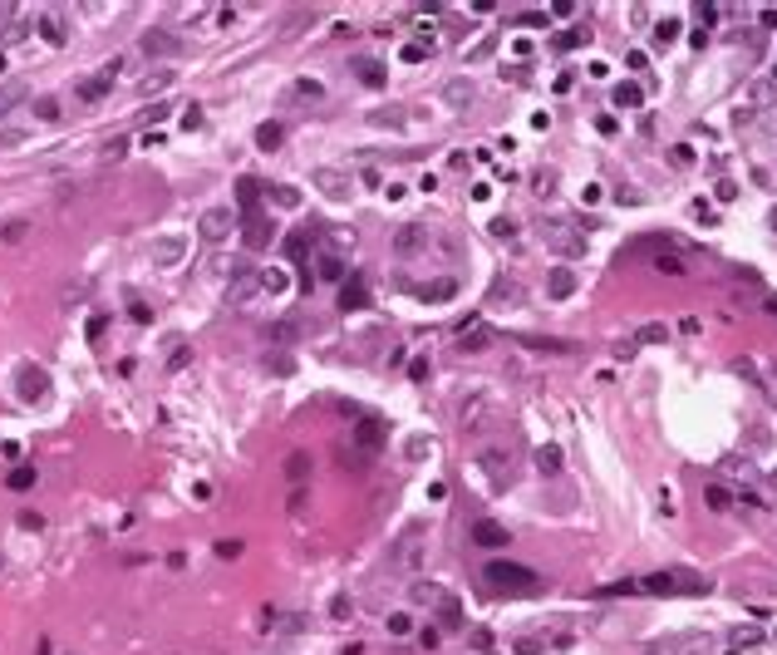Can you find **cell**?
I'll use <instances>...</instances> for the list:
<instances>
[{
	"label": "cell",
	"mask_w": 777,
	"mask_h": 655,
	"mask_svg": "<svg viewBox=\"0 0 777 655\" xmlns=\"http://www.w3.org/2000/svg\"><path fill=\"white\" fill-rule=\"evenodd\" d=\"M640 591L645 596H708L713 581L693 571H655V576H640Z\"/></svg>",
	"instance_id": "cell-1"
},
{
	"label": "cell",
	"mask_w": 777,
	"mask_h": 655,
	"mask_svg": "<svg viewBox=\"0 0 777 655\" xmlns=\"http://www.w3.org/2000/svg\"><path fill=\"white\" fill-rule=\"evenodd\" d=\"M384 419H359V424H355V448H359V453H379V448H384Z\"/></svg>",
	"instance_id": "cell-7"
},
{
	"label": "cell",
	"mask_w": 777,
	"mask_h": 655,
	"mask_svg": "<svg viewBox=\"0 0 777 655\" xmlns=\"http://www.w3.org/2000/svg\"><path fill=\"white\" fill-rule=\"evenodd\" d=\"M305 473H310V453H291V458H286V478H291V483H300Z\"/></svg>",
	"instance_id": "cell-19"
},
{
	"label": "cell",
	"mask_w": 777,
	"mask_h": 655,
	"mask_svg": "<svg viewBox=\"0 0 777 655\" xmlns=\"http://www.w3.org/2000/svg\"><path fill=\"white\" fill-rule=\"evenodd\" d=\"M473 94H478V89H473V79H448V84H443V99H448V104H458V109H463V104H473Z\"/></svg>",
	"instance_id": "cell-12"
},
{
	"label": "cell",
	"mask_w": 777,
	"mask_h": 655,
	"mask_svg": "<svg viewBox=\"0 0 777 655\" xmlns=\"http://www.w3.org/2000/svg\"><path fill=\"white\" fill-rule=\"evenodd\" d=\"M483 576H487V586H497V591H507V596H531V591L541 586V576H536L531 566H522V562H487Z\"/></svg>",
	"instance_id": "cell-2"
},
{
	"label": "cell",
	"mask_w": 777,
	"mask_h": 655,
	"mask_svg": "<svg viewBox=\"0 0 777 655\" xmlns=\"http://www.w3.org/2000/svg\"><path fill=\"white\" fill-rule=\"evenodd\" d=\"M20 237H25V222L15 217V222H10V227H5V241H20Z\"/></svg>",
	"instance_id": "cell-43"
},
{
	"label": "cell",
	"mask_w": 777,
	"mask_h": 655,
	"mask_svg": "<svg viewBox=\"0 0 777 655\" xmlns=\"http://www.w3.org/2000/svg\"><path fill=\"white\" fill-rule=\"evenodd\" d=\"M168 79H173V74H148V79H143V94H153V89H168Z\"/></svg>",
	"instance_id": "cell-35"
},
{
	"label": "cell",
	"mask_w": 777,
	"mask_h": 655,
	"mask_svg": "<svg viewBox=\"0 0 777 655\" xmlns=\"http://www.w3.org/2000/svg\"><path fill=\"white\" fill-rule=\"evenodd\" d=\"M271 198H276V203H281V207H295V203H300V193H291V188H276V193H271Z\"/></svg>",
	"instance_id": "cell-38"
},
{
	"label": "cell",
	"mask_w": 777,
	"mask_h": 655,
	"mask_svg": "<svg viewBox=\"0 0 777 655\" xmlns=\"http://www.w3.org/2000/svg\"><path fill=\"white\" fill-rule=\"evenodd\" d=\"M15 493H25V488H35V468H10V478H5Z\"/></svg>",
	"instance_id": "cell-24"
},
{
	"label": "cell",
	"mask_w": 777,
	"mask_h": 655,
	"mask_svg": "<svg viewBox=\"0 0 777 655\" xmlns=\"http://www.w3.org/2000/svg\"><path fill=\"white\" fill-rule=\"evenodd\" d=\"M0 69H5V55H0Z\"/></svg>",
	"instance_id": "cell-45"
},
{
	"label": "cell",
	"mask_w": 777,
	"mask_h": 655,
	"mask_svg": "<svg viewBox=\"0 0 777 655\" xmlns=\"http://www.w3.org/2000/svg\"><path fill=\"white\" fill-rule=\"evenodd\" d=\"M369 123H379V128H384V123H388V128H398V123H403V113H398V109H374V113H369Z\"/></svg>",
	"instance_id": "cell-27"
},
{
	"label": "cell",
	"mask_w": 777,
	"mask_h": 655,
	"mask_svg": "<svg viewBox=\"0 0 777 655\" xmlns=\"http://www.w3.org/2000/svg\"><path fill=\"white\" fill-rule=\"evenodd\" d=\"M546 291H551L556 301H566V296L576 291V276H571V266H551V276H546Z\"/></svg>",
	"instance_id": "cell-11"
},
{
	"label": "cell",
	"mask_w": 777,
	"mask_h": 655,
	"mask_svg": "<svg viewBox=\"0 0 777 655\" xmlns=\"http://www.w3.org/2000/svg\"><path fill=\"white\" fill-rule=\"evenodd\" d=\"M113 79H118V59H113V64H103L94 79H84V84L74 89V99H79V104H98V99L113 89Z\"/></svg>",
	"instance_id": "cell-3"
},
{
	"label": "cell",
	"mask_w": 777,
	"mask_h": 655,
	"mask_svg": "<svg viewBox=\"0 0 777 655\" xmlns=\"http://www.w3.org/2000/svg\"><path fill=\"white\" fill-rule=\"evenodd\" d=\"M630 340H635V345H660V340H669V326H664V321H650V326L635 330Z\"/></svg>",
	"instance_id": "cell-14"
},
{
	"label": "cell",
	"mask_w": 777,
	"mask_h": 655,
	"mask_svg": "<svg viewBox=\"0 0 777 655\" xmlns=\"http://www.w3.org/2000/svg\"><path fill=\"white\" fill-rule=\"evenodd\" d=\"M388 631H393V636H408L413 621H408V616H388Z\"/></svg>",
	"instance_id": "cell-37"
},
{
	"label": "cell",
	"mask_w": 777,
	"mask_h": 655,
	"mask_svg": "<svg viewBox=\"0 0 777 655\" xmlns=\"http://www.w3.org/2000/svg\"><path fill=\"white\" fill-rule=\"evenodd\" d=\"M428 237H433V232H428V222H408V227H398L393 251H398V256H413L418 246H428Z\"/></svg>",
	"instance_id": "cell-6"
},
{
	"label": "cell",
	"mask_w": 777,
	"mask_h": 655,
	"mask_svg": "<svg viewBox=\"0 0 777 655\" xmlns=\"http://www.w3.org/2000/svg\"><path fill=\"white\" fill-rule=\"evenodd\" d=\"M585 35H590L585 25H581V30H566V35H556V50H576V45H581Z\"/></svg>",
	"instance_id": "cell-28"
},
{
	"label": "cell",
	"mask_w": 777,
	"mask_h": 655,
	"mask_svg": "<svg viewBox=\"0 0 777 655\" xmlns=\"http://www.w3.org/2000/svg\"><path fill=\"white\" fill-rule=\"evenodd\" d=\"M768 222H773V232H777V212H773V217H768Z\"/></svg>",
	"instance_id": "cell-44"
},
{
	"label": "cell",
	"mask_w": 777,
	"mask_h": 655,
	"mask_svg": "<svg viewBox=\"0 0 777 655\" xmlns=\"http://www.w3.org/2000/svg\"><path fill=\"white\" fill-rule=\"evenodd\" d=\"M413 601H438V606H443V601H448V591H443V586H433V581H413Z\"/></svg>",
	"instance_id": "cell-18"
},
{
	"label": "cell",
	"mask_w": 777,
	"mask_h": 655,
	"mask_svg": "<svg viewBox=\"0 0 777 655\" xmlns=\"http://www.w3.org/2000/svg\"><path fill=\"white\" fill-rule=\"evenodd\" d=\"M138 45H143V55H148V59H168V55H183V40H178V35H168V30H148V35H143Z\"/></svg>",
	"instance_id": "cell-4"
},
{
	"label": "cell",
	"mask_w": 777,
	"mask_h": 655,
	"mask_svg": "<svg viewBox=\"0 0 777 655\" xmlns=\"http://www.w3.org/2000/svg\"><path fill=\"white\" fill-rule=\"evenodd\" d=\"M40 35H45L50 45H64V25H59V15H45V20H40Z\"/></svg>",
	"instance_id": "cell-20"
},
{
	"label": "cell",
	"mask_w": 777,
	"mask_h": 655,
	"mask_svg": "<svg viewBox=\"0 0 777 655\" xmlns=\"http://www.w3.org/2000/svg\"><path fill=\"white\" fill-rule=\"evenodd\" d=\"M773 483H777V468H773Z\"/></svg>",
	"instance_id": "cell-46"
},
{
	"label": "cell",
	"mask_w": 777,
	"mask_h": 655,
	"mask_svg": "<svg viewBox=\"0 0 777 655\" xmlns=\"http://www.w3.org/2000/svg\"><path fill=\"white\" fill-rule=\"evenodd\" d=\"M256 148H266V153L281 148V123H261V128H256Z\"/></svg>",
	"instance_id": "cell-16"
},
{
	"label": "cell",
	"mask_w": 777,
	"mask_h": 655,
	"mask_svg": "<svg viewBox=\"0 0 777 655\" xmlns=\"http://www.w3.org/2000/svg\"><path fill=\"white\" fill-rule=\"evenodd\" d=\"M536 468H541V473H561V448H551V443L536 448Z\"/></svg>",
	"instance_id": "cell-17"
},
{
	"label": "cell",
	"mask_w": 777,
	"mask_h": 655,
	"mask_svg": "<svg viewBox=\"0 0 777 655\" xmlns=\"http://www.w3.org/2000/svg\"><path fill=\"white\" fill-rule=\"evenodd\" d=\"M703 498H708V508H713V513H728V508H733V493H728V488H718V483H713Z\"/></svg>",
	"instance_id": "cell-21"
},
{
	"label": "cell",
	"mask_w": 777,
	"mask_h": 655,
	"mask_svg": "<svg viewBox=\"0 0 777 655\" xmlns=\"http://www.w3.org/2000/svg\"><path fill=\"white\" fill-rule=\"evenodd\" d=\"M655 40H660V45H674V40H679V20H674V15L660 20V25H655Z\"/></svg>",
	"instance_id": "cell-22"
},
{
	"label": "cell",
	"mask_w": 777,
	"mask_h": 655,
	"mask_svg": "<svg viewBox=\"0 0 777 655\" xmlns=\"http://www.w3.org/2000/svg\"><path fill=\"white\" fill-rule=\"evenodd\" d=\"M443 296H453V281H433V286H423V301H443Z\"/></svg>",
	"instance_id": "cell-29"
},
{
	"label": "cell",
	"mask_w": 777,
	"mask_h": 655,
	"mask_svg": "<svg viewBox=\"0 0 777 655\" xmlns=\"http://www.w3.org/2000/svg\"><path fill=\"white\" fill-rule=\"evenodd\" d=\"M359 79H364L369 89H379V84H384V69H379L374 59H364V64H359Z\"/></svg>",
	"instance_id": "cell-26"
},
{
	"label": "cell",
	"mask_w": 777,
	"mask_h": 655,
	"mask_svg": "<svg viewBox=\"0 0 777 655\" xmlns=\"http://www.w3.org/2000/svg\"><path fill=\"white\" fill-rule=\"evenodd\" d=\"M20 94H25V84H5V89H0V113L10 109V104H15Z\"/></svg>",
	"instance_id": "cell-31"
},
{
	"label": "cell",
	"mask_w": 777,
	"mask_h": 655,
	"mask_svg": "<svg viewBox=\"0 0 777 655\" xmlns=\"http://www.w3.org/2000/svg\"><path fill=\"white\" fill-rule=\"evenodd\" d=\"M123 148H128V138H113V143H103V158H118Z\"/></svg>",
	"instance_id": "cell-41"
},
{
	"label": "cell",
	"mask_w": 777,
	"mask_h": 655,
	"mask_svg": "<svg viewBox=\"0 0 777 655\" xmlns=\"http://www.w3.org/2000/svg\"><path fill=\"white\" fill-rule=\"evenodd\" d=\"M418 646H423V651H433V646H438V631H428V626H423V631H418Z\"/></svg>",
	"instance_id": "cell-42"
},
{
	"label": "cell",
	"mask_w": 777,
	"mask_h": 655,
	"mask_svg": "<svg viewBox=\"0 0 777 655\" xmlns=\"http://www.w3.org/2000/svg\"><path fill=\"white\" fill-rule=\"evenodd\" d=\"M487 345V330H463V350H483Z\"/></svg>",
	"instance_id": "cell-32"
},
{
	"label": "cell",
	"mask_w": 777,
	"mask_h": 655,
	"mask_svg": "<svg viewBox=\"0 0 777 655\" xmlns=\"http://www.w3.org/2000/svg\"><path fill=\"white\" fill-rule=\"evenodd\" d=\"M320 94H325V89H320L315 79H295L291 84V99H320Z\"/></svg>",
	"instance_id": "cell-25"
},
{
	"label": "cell",
	"mask_w": 777,
	"mask_h": 655,
	"mask_svg": "<svg viewBox=\"0 0 777 655\" xmlns=\"http://www.w3.org/2000/svg\"><path fill=\"white\" fill-rule=\"evenodd\" d=\"M315 188H320L325 198H335V203H345V198H350V178H345V173H335V168H315Z\"/></svg>",
	"instance_id": "cell-8"
},
{
	"label": "cell",
	"mask_w": 777,
	"mask_h": 655,
	"mask_svg": "<svg viewBox=\"0 0 777 655\" xmlns=\"http://www.w3.org/2000/svg\"><path fill=\"white\" fill-rule=\"evenodd\" d=\"M512 232H517V222H512V217H497V222H492V237H512Z\"/></svg>",
	"instance_id": "cell-39"
},
{
	"label": "cell",
	"mask_w": 777,
	"mask_h": 655,
	"mask_svg": "<svg viewBox=\"0 0 777 655\" xmlns=\"http://www.w3.org/2000/svg\"><path fill=\"white\" fill-rule=\"evenodd\" d=\"M25 143V128H0V148H20Z\"/></svg>",
	"instance_id": "cell-30"
},
{
	"label": "cell",
	"mask_w": 777,
	"mask_h": 655,
	"mask_svg": "<svg viewBox=\"0 0 777 655\" xmlns=\"http://www.w3.org/2000/svg\"><path fill=\"white\" fill-rule=\"evenodd\" d=\"M340 306H345V311H359V306H369V296H364V286H359V281H355V286L345 281V286H340Z\"/></svg>",
	"instance_id": "cell-15"
},
{
	"label": "cell",
	"mask_w": 777,
	"mask_h": 655,
	"mask_svg": "<svg viewBox=\"0 0 777 655\" xmlns=\"http://www.w3.org/2000/svg\"><path fill=\"white\" fill-rule=\"evenodd\" d=\"M261 286H266V291H281L286 276H281V271H261Z\"/></svg>",
	"instance_id": "cell-36"
},
{
	"label": "cell",
	"mask_w": 777,
	"mask_h": 655,
	"mask_svg": "<svg viewBox=\"0 0 777 655\" xmlns=\"http://www.w3.org/2000/svg\"><path fill=\"white\" fill-rule=\"evenodd\" d=\"M473 542H478V547H507L512 537H507V528H502V523L478 518V523H473Z\"/></svg>",
	"instance_id": "cell-9"
},
{
	"label": "cell",
	"mask_w": 777,
	"mask_h": 655,
	"mask_svg": "<svg viewBox=\"0 0 777 655\" xmlns=\"http://www.w3.org/2000/svg\"><path fill=\"white\" fill-rule=\"evenodd\" d=\"M610 104H615V109H640V104H645V89H640V84H615Z\"/></svg>",
	"instance_id": "cell-13"
},
{
	"label": "cell",
	"mask_w": 777,
	"mask_h": 655,
	"mask_svg": "<svg viewBox=\"0 0 777 655\" xmlns=\"http://www.w3.org/2000/svg\"><path fill=\"white\" fill-rule=\"evenodd\" d=\"M517 651H522V655H546V646H541V641H531V636H522V641H517Z\"/></svg>",
	"instance_id": "cell-34"
},
{
	"label": "cell",
	"mask_w": 777,
	"mask_h": 655,
	"mask_svg": "<svg viewBox=\"0 0 777 655\" xmlns=\"http://www.w3.org/2000/svg\"><path fill=\"white\" fill-rule=\"evenodd\" d=\"M320 276L325 281H345V261L340 256H320Z\"/></svg>",
	"instance_id": "cell-23"
},
{
	"label": "cell",
	"mask_w": 777,
	"mask_h": 655,
	"mask_svg": "<svg viewBox=\"0 0 777 655\" xmlns=\"http://www.w3.org/2000/svg\"><path fill=\"white\" fill-rule=\"evenodd\" d=\"M271 335H276V340H281V345H291V335H295V326H291V321H281V326L271 330Z\"/></svg>",
	"instance_id": "cell-40"
},
{
	"label": "cell",
	"mask_w": 777,
	"mask_h": 655,
	"mask_svg": "<svg viewBox=\"0 0 777 655\" xmlns=\"http://www.w3.org/2000/svg\"><path fill=\"white\" fill-rule=\"evenodd\" d=\"M35 113H40V118H50V123H54V118H59V104H54V99H35Z\"/></svg>",
	"instance_id": "cell-33"
},
{
	"label": "cell",
	"mask_w": 777,
	"mask_h": 655,
	"mask_svg": "<svg viewBox=\"0 0 777 655\" xmlns=\"http://www.w3.org/2000/svg\"><path fill=\"white\" fill-rule=\"evenodd\" d=\"M541 237H546V241H551L561 256H576V251H585V237H576V232H571V227H561V222H546V227H541Z\"/></svg>",
	"instance_id": "cell-5"
},
{
	"label": "cell",
	"mask_w": 777,
	"mask_h": 655,
	"mask_svg": "<svg viewBox=\"0 0 777 655\" xmlns=\"http://www.w3.org/2000/svg\"><path fill=\"white\" fill-rule=\"evenodd\" d=\"M231 212H226V207H212V212H207V217H202V241H221V237H226V232H231Z\"/></svg>",
	"instance_id": "cell-10"
}]
</instances>
